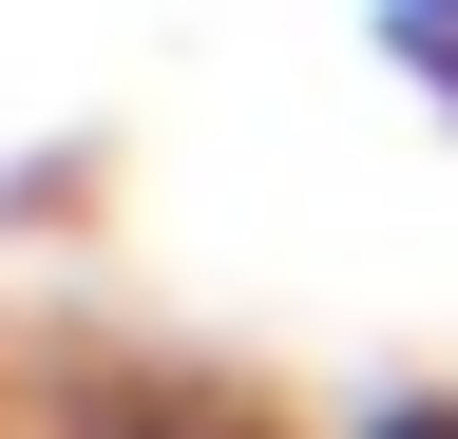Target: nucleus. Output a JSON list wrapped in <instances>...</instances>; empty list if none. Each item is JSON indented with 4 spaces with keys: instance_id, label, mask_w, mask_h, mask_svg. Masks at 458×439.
I'll use <instances>...</instances> for the list:
<instances>
[{
    "instance_id": "obj_1",
    "label": "nucleus",
    "mask_w": 458,
    "mask_h": 439,
    "mask_svg": "<svg viewBox=\"0 0 458 439\" xmlns=\"http://www.w3.org/2000/svg\"><path fill=\"white\" fill-rule=\"evenodd\" d=\"M363 38H382V77L458 134V0H363Z\"/></svg>"
},
{
    "instance_id": "obj_2",
    "label": "nucleus",
    "mask_w": 458,
    "mask_h": 439,
    "mask_svg": "<svg viewBox=\"0 0 458 439\" xmlns=\"http://www.w3.org/2000/svg\"><path fill=\"white\" fill-rule=\"evenodd\" d=\"M382 439H458V420H439V401H401V420H382Z\"/></svg>"
},
{
    "instance_id": "obj_3",
    "label": "nucleus",
    "mask_w": 458,
    "mask_h": 439,
    "mask_svg": "<svg viewBox=\"0 0 458 439\" xmlns=\"http://www.w3.org/2000/svg\"><path fill=\"white\" fill-rule=\"evenodd\" d=\"M153 439H249V420H153Z\"/></svg>"
}]
</instances>
